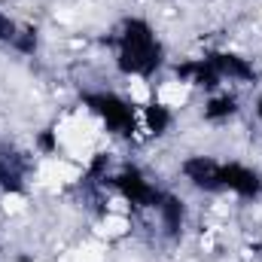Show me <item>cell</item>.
I'll list each match as a JSON object with an SVG mask.
<instances>
[{"label": "cell", "instance_id": "2", "mask_svg": "<svg viewBox=\"0 0 262 262\" xmlns=\"http://www.w3.org/2000/svg\"><path fill=\"white\" fill-rule=\"evenodd\" d=\"M98 232H101L107 241H113V238H125V235L131 232V220L125 216V213H104Z\"/></svg>", "mask_w": 262, "mask_h": 262}, {"label": "cell", "instance_id": "4", "mask_svg": "<svg viewBox=\"0 0 262 262\" xmlns=\"http://www.w3.org/2000/svg\"><path fill=\"white\" fill-rule=\"evenodd\" d=\"M0 204H3V210H6L9 216H15V213H25V210H28V198L21 195V192H6V195L0 198Z\"/></svg>", "mask_w": 262, "mask_h": 262}, {"label": "cell", "instance_id": "1", "mask_svg": "<svg viewBox=\"0 0 262 262\" xmlns=\"http://www.w3.org/2000/svg\"><path fill=\"white\" fill-rule=\"evenodd\" d=\"M189 95H192V89H189V82H183V79H165V82L152 92L156 104L165 107V110H183V107L189 104Z\"/></svg>", "mask_w": 262, "mask_h": 262}, {"label": "cell", "instance_id": "3", "mask_svg": "<svg viewBox=\"0 0 262 262\" xmlns=\"http://www.w3.org/2000/svg\"><path fill=\"white\" fill-rule=\"evenodd\" d=\"M128 98H131V104H137V107H146V104L152 101V89L146 85V79H140V76H131V79H128Z\"/></svg>", "mask_w": 262, "mask_h": 262}]
</instances>
